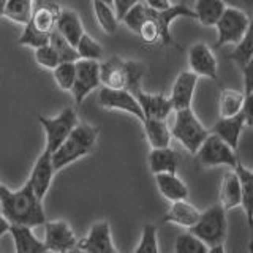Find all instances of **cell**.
<instances>
[{
    "label": "cell",
    "instance_id": "cell-1",
    "mask_svg": "<svg viewBox=\"0 0 253 253\" xmlns=\"http://www.w3.org/2000/svg\"><path fill=\"white\" fill-rule=\"evenodd\" d=\"M179 18L195 19V13L185 3H174L166 11H152L144 3H138L124 16L126 29L136 34L141 42L149 46H177L171 34V24Z\"/></svg>",
    "mask_w": 253,
    "mask_h": 253
},
{
    "label": "cell",
    "instance_id": "cell-2",
    "mask_svg": "<svg viewBox=\"0 0 253 253\" xmlns=\"http://www.w3.org/2000/svg\"><path fill=\"white\" fill-rule=\"evenodd\" d=\"M0 201L2 215L10 225L37 228L46 223L43 201L35 195L29 180L18 190H10L0 180Z\"/></svg>",
    "mask_w": 253,
    "mask_h": 253
},
{
    "label": "cell",
    "instance_id": "cell-3",
    "mask_svg": "<svg viewBox=\"0 0 253 253\" xmlns=\"http://www.w3.org/2000/svg\"><path fill=\"white\" fill-rule=\"evenodd\" d=\"M146 75L144 63L138 60H126L113 55L105 62H100L101 87L113 90H128L136 93L141 90V83Z\"/></svg>",
    "mask_w": 253,
    "mask_h": 253
},
{
    "label": "cell",
    "instance_id": "cell-4",
    "mask_svg": "<svg viewBox=\"0 0 253 253\" xmlns=\"http://www.w3.org/2000/svg\"><path fill=\"white\" fill-rule=\"evenodd\" d=\"M98 134H100L98 126L79 122L75 126V130L71 131L70 136L65 139V142L52 154L54 169L60 171L78 162L79 158L92 154L98 142Z\"/></svg>",
    "mask_w": 253,
    "mask_h": 253
},
{
    "label": "cell",
    "instance_id": "cell-5",
    "mask_svg": "<svg viewBox=\"0 0 253 253\" xmlns=\"http://www.w3.org/2000/svg\"><path fill=\"white\" fill-rule=\"evenodd\" d=\"M169 128L172 139H176L192 155H196L203 142L211 134V130H208L201 124L192 108L174 111V121L172 125H169Z\"/></svg>",
    "mask_w": 253,
    "mask_h": 253
},
{
    "label": "cell",
    "instance_id": "cell-6",
    "mask_svg": "<svg viewBox=\"0 0 253 253\" xmlns=\"http://www.w3.org/2000/svg\"><path fill=\"white\" fill-rule=\"evenodd\" d=\"M188 231L195 234L208 247L225 244L228 236L226 211L221 208L220 203L209 206L208 209L201 211V217L198 220V223Z\"/></svg>",
    "mask_w": 253,
    "mask_h": 253
},
{
    "label": "cell",
    "instance_id": "cell-7",
    "mask_svg": "<svg viewBox=\"0 0 253 253\" xmlns=\"http://www.w3.org/2000/svg\"><path fill=\"white\" fill-rule=\"evenodd\" d=\"M40 125L43 126L44 130V150H49L51 154H54L57 150L65 139L71 134V131L75 130V126L79 124V119L75 108L67 106L63 108L57 116L54 117H46L38 114L37 116Z\"/></svg>",
    "mask_w": 253,
    "mask_h": 253
},
{
    "label": "cell",
    "instance_id": "cell-8",
    "mask_svg": "<svg viewBox=\"0 0 253 253\" xmlns=\"http://www.w3.org/2000/svg\"><path fill=\"white\" fill-rule=\"evenodd\" d=\"M250 16L236 6H226L225 13L217 22V42L212 49H220L226 44L241 43L250 26Z\"/></svg>",
    "mask_w": 253,
    "mask_h": 253
},
{
    "label": "cell",
    "instance_id": "cell-9",
    "mask_svg": "<svg viewBox=\"0 0 253 253\" xmlns=\"http://www.w3.org/2000/svg\"><path fill=\"white\" fill-rule=\"evenodd\" d=\"M195 157L203 168L228 166V168L236 169L237 160H239L236 150H233L223 139H220L213 133H211L208 139L203 142V146L200 147Z\"/></svg>",
    "mask_w": 253,
    "mask_h": 253
},
{
    "label": "cell",
    "instance_id": "cell-10",
    "mask_svg": "<svg viewBox=\"0 0 253 253\" xmlns=\"http://www.w3.org/2000/svg\"><path fill=\"white\" fill-rule=\"evenodd\" d=\"M44 245L51 253H70L78 249V236L67 220H46Z\"/></svg>",
    "mask_w": 253,
    "mask_h": 253
},
{
    "label": "cell",
    "instance_id": "cell-11",
    "mask_svg": "<svg viewBox=\"0 0 253 253\" xmlns=\"http://www.w3.org/2000/svg\"><path fill=\"white\" fill-rule=\"evenodd\" d=\"M188 70L198 78H209L212 81L218 79V62L213 49L204 42H196L187 51Z\"/></svg>",
    "mask_w": 253,
    "mask_h": 253
},
{
    "label": "cell",
    "instance_id": "cell-12",
    "mask_svg": "<svg viewBox=\"0 0 253 253\" xmlns=\"http://www.w3.org/2000/svg\"><path fill=\"white\" fill-rule=\"evenodd\" d=\"M101 85L100 81V62L81 60L76 62V79L71 89L75 103L79 106L89 95Z\"/></svg>",
    "mask_w": 253,
    "mask_h": 253
},
{
    "label": "cell",
    "instance_id": "cell-13",
    "mask_svg": "<svg viewBox=\"0 0 253 253\" xmlns=\"http://www.w3.org/2000/svg\"><path fill=\"white\" fill-rule=\"evenodd\" d=\"M97 100H98V105L103 109L122 111V113H126L133 117H136L141 124L146 121L144 113H142V109L139 106L136 97H134V93H131L128 90H113V89H105V87H101Z\"/></svg>",
    "mask_w": 253,
    "mask_h": 253
},
{
    "label": "cell",
    "instance_id": "cell-14",
    "mask_svg": "<svg viewBox=\"0 0 253 253\" xmlns=\"http://www.w3.org/2000/svg\"><path fill=\"white\" fill-rule=\"evenodd\" d=\"M78 250L83 253H119L113 241L109 221L100 220L93 223L87 234L78 241Z\"/></svg>",
    "mask_w": 253,
    "mask_h": 253
},
{
    "label": "cell",
    "instance_id": "cell-15",
    "mask_svg": "<svg viewBox=\"0 0 253 253\" xmlns=\"http://www.w3.org/2000/svg\"><path fill=\"white\" fill-rule=\"evenodd\" d=\"M57 172L54 169V163H52V154L49 150H44L38 155L37 162L34 163V168H32V172L29 176V184L34 188L35 195L40 198V200H44L46 193L49 192L54 174Z\"/></svg>",
    "mask_w": 253,
    "mask_h": 253
},
{
    "label": "cell",
    "instance_id": "cell-16",
    "mask_svg": "<svg viewBox=\"0 0 253 253\" xmlns=\"http://www.w3.org/2000/svg\"><path fill=\"white\" fill-rule=\"evenodd\" d=\"M198 78L195 73H192L190 70H184L177 75V78L174 79L171 93H169V101L172 105L174 111H182L192 108L195 90L198 85Z\"/></svg>",
    "mask_w": 253,
    "mask_h": 253
},
{
    "label": "cell",
    "instance_id": "cell-17",
    "mask_svg": "<svg viewBox=\"0 0 253 253\" xmlns=\"http://www.w3.org/2000/svg\"><path fill=\"white\" fill-rule=\"evenodd\" d=\"M134 97H136L146 119L168 121L171 114H174L169 97H166L165 93H150V92H146L141 89L134 93Z\"/></svg>",
    "mask_w": 253,
    "mask_h": 253
},
{
    "label": "cell",
    "instance_id": "cell-18",
    "mask_svg": "<svg viewBox=\"0 0 253 253\" xmlns=\"http://www.w3.org/2000/svg\"><path fill=\"white\" fill-rule=\"evenodd\" d=\"M245 126H247V122H245V116H244V111H242L241 114H237L234 117L218 119L211 128V133L217 134L220 139H223L229 147L237 152V150H239L241 134H242Z\"/></svg>",
    "mask_w": 253,
    "mask_h": 253
},
{
    "label": "cell",
    "instance_id": "cell-19",
    "mask_svg": "<svg viewBox=\"0 0 253 253\" xmlns=\"http://www.w3.org/2000/svg\"><path fill=\"white\" fill-rule=\"evenodd\" d=\"M201 217V211L188 200L171 203L169 209L163 217V223H172L180 228L192 229Z\"/></svg>",
    "mask_w": 253,
    "mask_h": 253
},
{
    "label": "cell",
    "instance_id": "cell-20",
    "mask_svg": "<svg viewBox=\"0 0 253 253\" xmlns=\"http://www.w3.org/2000/svg\"><path fill=\"white\" fill-rule=\"evenodd\" d=\"M55 30L75 47L78 46L79 40L85 34L81 16L75 10H70V8H60L57 24H55Z\"/></svg>",
    "mask_w": 253,
    "mask_h": 253
},
{
    "label": "cell",
    "instance_id": "cell-21",
    "mask_svg": "<svg viewBox=\"0 0 253 253\" xmlns=\"http://www.w3.org/2000/svg\"><path fill=\"white\" fill-rule=\"evenodd\" d=\"M242 201L241 180L234 169H229L223 174L218 190V203L226 212L234 208H239Z\"/></svg>",
    "mask_w": 253,
    "mask_h": 253
},
{
    "label": "cell",
    "instance_id": "cell-22",
    "mask_svg": "<svg viewBox=\"0 0 253 253\" xmlns=\"http://www.w3.org/2000/svg\"><path fill=\"white\" fill-rule=\"evenodd\" d=\"M147 165L154 176H157V174H177L179 155L171 147L150 149L147 157Z\"/></svg>",
    "mask_w": 253,
    "mask_h": 253
},
{
    "label": "cell",
    "instance_id": "cell-23",
    "mask_svg": "<svg viewBox=\"0 0 253 253\" xmlns=\"http://www.w3.org/2000/svg\"><path fill=\"white\" fill-rule=\"evenodd\" d=\"M234 171L237 172L241 180V193H242L241 208L244 209L245 217H247L250 234H253V171L241 162V158L237 160Z\"/></svg>",
    "mask_w": 253,
    "mask_h": 253
},
{
    "label": "cell",
    "instance_id": "cell-24",
    "mask_svg": "<svg viewBox=\"0 0 253 253\" xmlns=\"http://www.w3.org/2000/svg\"><path fill=\"white\" fill-rule=\"evenodd\" d=\"M155 184L158 192L165 200L169 203H176L182 200H188V187L177 174H157Z\"/></svg>",
    "mask_w": 253,
    "mask_h": 253
},
{
    "label": "cell",
    "instance_id": "cell-25",
    "mask_svg": "<svg viewBox=\"0 0 253 253\" xmlns=\"http://www.w3.org/2000/svg\"><path fill=\"white\" fill-rule=\"evenodd\" d=\"M10 234L14 242V253H47L44 242L34 234L32 228L11 225Z\"/></svg>",
    "mask_w": 253,
    "mask_h": 253
},
{
    "label": "cell",
    "instance_id": "cell-26",
    "mask_svg": "<svg viewBox=\"0 0 253 253\" xmlns=\"http://www.w3.org/2000/svg\"><path fill=\"white\" fill-rule=\"evenodd\" d=\"M146 139L150 149H166L171 147V128L168 121H154V119H146L142 122Z\"/></svg>",
    "mask_w": 253,
    "mask_h": 253
},
{
    "label": "cell",
    "instance_id": "cell-27",
    "mask_svg": "<svg viewBox=\"0 0 253 253\" xmlns=\"http://www.w3.org/2000/svg\"><path fill=\"white\" fill-rule=\"evenodd\" d=\"M60 6L55 3H38L34 8V14H32L30 24L38 32L44 35H51L55 30V24H57Z\"/></svg>",
    "mask_w": 253,
    "mask_h": 253
},
{
    "label": "cell",
    "instance_id": "cell-28",
    "mask_svg": "<svg viewBox=\"0 0 253 253\" xmlns=\"http://www.w3.org/2000/svg\"><path fill=\"white\" fill-rule=\"evenodd\" d=\"M226 6L225 0H196L193 8L195 19L204 27H215Z\"/></svg>",
    "mask_w": 253,
    "mask_h": 253
},
{
    "label": "cell",
    "instance_id": "cell-29",
    "mask_svg": "<svg viewBox=\"0 0 253 253\" xmlns=\"http://www.w3.org/2000/svg\"><path fill=\"white\" fill-rule=\"evenodd\" d=\"M245 93L236 89H221L218 93L217 106H218V117L228 119L241 114L244 111Z\"/></svg>",
    "mask_w": 253,
    "mask_h": 253
},
{
    "label": "cell",
    "instance_id": "cell-30",
    "mask_svg": "<svg viewBox=\"0 0 253 253\" xmlns=\"http://www.w3.org/2000/svg\"><path fill=\"white\" fill-rule=\"evenodd\" d=\"M34 8V0H8L3 11V18L24 27L30 22Z\"/></svg>",
    "mask_w": 253,
    "mask_h": 253
},
{
    "label": "cell",
    "instance_id": "cell-31",
    "mask_svg": "<svg viewBox=\"0 0 253 253\" xmlns=\"http://www.w3.org/2000/svg\"><path fill=\"white\" fill-rule=\"evenodd\" d=\"M92 8H93L95 19H97L100 29L105 32L106 35H114L117 32L119 22H121L114 11V6L98 2V0H92Z\"/></svg>",
    "mask_w": 253,
    "mask_h": 253
},
{
    "label": "cell",
    "instance_id": "cell-32",
    "mask_svg": "<svg viewBox=\"0 0 253 253\" xmlns=\"http://www.w3.org/2000/svg\"><path fill=\"white\" fill-rule=\"evenodd\" d=\"M228 57L231 59L241 70H244L245 65L249 63V60L253 57V18L250 19V26H249L247 34L244 35L241 43H237L234 46V49L229 52Z\"/></svg>",
    "mask_w": 253,
    "mask_h": 253
},
{
    "label": "cell",
    "instance_id": "cell-33",
    "mask_svg": "<svg viewBox=\"0 0 253 253\" xmlns=\"http://www.w3.org/2000/svg\"><path fill=\"white\" fill-rule=\"evenodd\" d=\"M54 83L63 92H71L76 79V62H63L59 63L55 70H52Z\"/></svg>",
    "mask_w": 253,
    "mask_h": 253
},
{
    "label": "cell",
    "instance_id": "cell-34",
    "mask_svg": "<svg viewBox=\"0 0 253 253\" xmlns=\"http://www.w3.org/2000/svg\"><path fill=\"white\" fill-rule=\"evenodd\" d=\"M172 253H208V245L190 231H184L176 236Z\"/></svg>",
    "mask_w": 253,
    "mask_h": 253
},
{
    "label": "cell",
    "instance_id": "cell-35",
    "mask_svg": "<svg viewBox=\"0 0 253 253\" xmlns=\"http://www.w3.org/2000/svg\"><path fill=\"white\" fill-rule=\"evenodd\" d=\"M133 253H162L160 244H158V231L157 226L152 223H147L142 226L139 242Z\"/></svg>",
    "mask_w": 253,
    "mask_h": 253
},
{
    "label": "cell",
    "instance_id": "cell-36",
    "mask_svg": "<svg viewBox=\"0 0 253 253\" xmlns=\"http://www.w3.org/2000/svg\"><path fill=\"white\" fill-rule=\"evenodd\" d=\"M49 44L54 47V51L57 52L60 63L63 62H78L79 55L75 46H71L65 38H63L57 30H54L49 37Z\"/></svg>",
    "mask_w": 253,
    "mask_h": 253
},
{
    "label": "cell",
    "instance_id": "cell-37",
    "mask_svg": "<svg viewBox=\"0 0 253 253\" xmlns=\"http://www.w3.org/2000/svg\"><path fill=\"white\" fill-rule=\"evenodd\" d=\"M76 51H78V55L81 60L100 62V59L103 57V46L97 42V40H93L89 34H84L83 38L79 40Z\"/></svg>",
    "mask_w": 253,
    "mask_h": 253
},
{
    "label": "cell",
    "instance_id": "cell-38",
    "mask_svg": "<svg viewBox=\"0 0 253 253\" xmlns=\"http://www.w3.org/2000/svg\"><path fill=\"white\" fill-rule=\"evenodd\" d=\"M49 37L51 35H44L42 32H38L32 24L29 22L27 26L22 27V32L18 38V44L19 46H26V47H32V49H38V47L49 44Z\"/></svg>",
    "mask_w": 253,
    "mask_h": 253
},
{
    "label": "cell",
    "instance_id": "cell-39",
    "mask_svg": "<svg viewBox=\"0 0 253 253\" xmlns=\"http://www.w3.org/2000/svg\"><path fill=\"white\" fill-rule=\"evenodd\" d=\"M34 57L38 65L46 70H55V67L60 63L59 55L54 51V47L51 44H46V46H42V47H38V49H35Z\"/></svg>",
    "mask_w": 253,
    "mask_h": 253
},
{
    "label": "cell",
    "instance_id": "cell-40",
    "mask_svg": "<svg viewBox=\"0 0 253 253\" xmlns=\"http://www.w3.org/2000/svg\"><path fill=\"white\" fill-rule=\"evenodd\" d=\"M138 3H141V0H113V6H114V11L117 14L119 21H122L124 16Z\"/></svg>",
    "mask_w": 253,
    "mask_h": 253
},
{
    "label": "cell",
    "instance_id": "cell-41",
    "mask_svg": "<svg viewBox=\"0 0 253 253\" xmlns=\"http://www.w3.org/2000/svg\"><path fill=\"white\" fill-rule=\"evenodd\" d=\"M242 75H244V93L253 92V57L242 70Z\"/></svg>",
    "mask_w": 253,
    "mask_h": 253
},
{
    "label": "cell",
    "instance_id": "cell-42",
    "mask_svg": "<svg viewBox=\"0 0 253 253\" xmlns=\"http://www.w3.org/2000/svg\"><path fill=\"white\" fill-rule=\"evenodd\" d=\"M142 3H144L149 10H152V11H166V10H169V8L174 5L172 3V0H141Z\"/></svg>",
    "mask_w": 253,
    "mask_h": 253
},
{
    "label": "cell",
    "instance_id": "cell-43",
    "mask_svg": "<svg viewBox=\"0 0 253 253\" xmlns=\"http://www.w3.org/2000/svg\"><path fill=\"white\" fill-rule=\"evenodd\" d=\"M244 116H245V122H247V126H253V92L245 93Z\"/></svg>",
    "mask_w": 253,
    "mask_h": 253
},
{
    "label": "cell",
    "instance_id": "cell-44",
    "mask_svg": "<svg viewBox=\"0 0 253 253\" xmlns=\"http://www.w3.org/2000/svg\"><path fill=\"white\" fill-rule=\"evenodd\" d=\"M228 6H236L253 18V0H225Z\"/></svg>",
    "mask_w": 253,
    "mask_h": 253
},
{
    "label": "cell",
    "instance_id": "cell-45",
    "mask_svg": "<svg viewBox=\"0 0 253 253\" xmlns=\"http://www.w3.org/2000/svg\"><path fill=\"white\" fill-rule=\"evenodd\" d=\"M10 228H11L10 221H8L3 215H0V239H2L6 233H10Z\"/></svg>",
    "mask_w": 253,
    "mask_h": 253
},
{
    "label": "cell",
    "instance_id": "cell-46",
    "mask_svg": "<svg viewBox=\"0 0 253 253\" xmlns=\"http://www.w3.org/2000/svg\"><path fill=\"white\" fill-rule=\"evenodd\" d=\"M208 253H226V247L225 244L212 245V247H208Z\"/></svg>",
    "mask_w": 253,
    "mask_h": 253
},
{
    "label": "cell",
    "instance_id": "cell-47",
    "mask_svg": "<svg viewBox=\"0 0 253 253\" xmlns=\"http://www.w3.org/2000/svg\"><path fill=\"white\" fill-rule=\"evenodd\" d=\"M6 2H8V0H0V16H3V11H5Z\"/></svg>",
    "mask_w": 253,
    "mask_h": 253
},
{
    "label": "cell",
    "instance_id": "cell-48",
    "mask_svg": "<svg viewBox=\"0 0 253 253\" xmlns=\"http://www.w3.org/2000/svg\"><path fill=\"white\" fill-rule=\"evenodd\" d=\"M249 253H253V234H250V241H249Z\"/></svg>",
    "mask_w": 253,
    "mask_h": 253
},
{
    "label": "cell",
    "instance_id": "cell-49",
    "mask_svg": "<svg viewBox=\"0 0 253 253\" xmlns=\"http://www.w3.org/2000/svg\"><path fill=\"white\" fill-rule=\"evenodd\" d=\"M98 2H103V3H108V5H113V0H98Z\"/></svg>",
    "mask_w": 253,
    "mask_h": 253
},
{
    "label": "cell",
    "instance_id": "cell-50",
    "mask_svg": "<svg viewBox=\"0 0 253 253\" xmlns=\"http://www.w3.org/2000/svg\"><path fill=\"white\" fill-rule=\"evenodd\" d=\"M34 3H37V5L38 3H43V0H34Z\"/></svg>",
    "mask_w": 253,
    "mask_h": 253
},
{
    "label": "cell",
    "instance_id": "cell-51",
    "mask_svg": "<svg viewBox=\"0 0 253 253\" xmlns=\"http://www.w3.org/2000/svg\"><path fill=\"white\" fill-rule=\"evenodd\" d=\"M0 215H2V201H0Z\"/></svg>",
    "mask_w": 253,
    "mask_h": 253
},
{
    "label": "cell",
    "instance_id": "cell-52",
    "mask_svg": "<svg viewBox=\"0 0 253 253\" xmlns=\"http://www.w3.org/2000/svg\"><path fill=\"white\" fill-rule=\"evenodd\" d=\"M0 253H3V252H2V250H0Z\"/></svg>",
    "mask_w": 253,
    "mask_h": 253
}]
</instances>
